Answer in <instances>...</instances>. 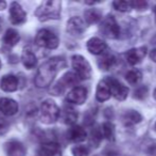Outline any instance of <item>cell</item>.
Returning a JSON list of instances; mask_svg holds the SVG:
<instances>
[{
    "label": "cell",
    "instance_id": "obj_6",
    "mask_svg": "<svg viewBox=\"0 0 156 156\" xmlns=\"http://www.w3.org/2000/svg\"><path fill=\"white\" fill-rule=\"evenodd\" d=\"M100 32L108 39H117L120 36V27L113 15H108L104 18L100 26Z\"/></svg>",
    "mask_w": 156,
    "mask_h": 156
},
{
    "label": "cell",
    "instance_id": "obj_28",
    "mask_svg": "<svg viewBox=\"0 0 156 156\" xmlns=\"http://www.w3.org/2000/svg\"><path fill=\"white\" fill-rule=\"evenodd\" d=\"M113 6L119 12H129L132 10L131 1H123V0H117L113 2Z\"/></svg>",
    "mask_w": 156,
    "mask_h": 156
},
{
    "label": "cell",
    "instance_id": "obj_24",
    "mask_svg": "<svg viewBox=\"0 0 156 156\" xmlns=\"http://www.w3.org/2000/svg\"><path fill=\"white\" fill-rule=\"evenodd\" d=\"M125 79H126V81L129 85H132V86L138 85L142 79L141 71H139V70H137V69L129 70L126 73V75H125Z\"/></svg>",
    "mask_w": 156,
    "mask_h": 156
},
{
    "label": "cell",
    "instance_id": "obj_25",
    "mask_svg": "<svg viewBox=\"0 0 156 156\" xmlns=\"http://www.w3.org/2000/svg\"><path fill=\"white\" fill-rule=\"evenodd\" d=\"M80 81V78L76 75L74 73H71V72H68L65 75L63 76L62 79L60 80V82L62 83L65 88L67 87H73V86H76Z\"/></svg>",
    "mask_w": 156,
    "mask_h": 156
},
{
    "label": "cell",
    "instance_id": "obj_16",
    "mask_svg": "<svg viewBox=\"0 0 156 156\" xmlns=\"http://www.w3.org/2000/svg\"><path fill=\"white\" fill-rule=\"evenodd\" d=\"M107 48V45L103 40L99 38H91L87 42V49L93 55H100L104 52Z\"/></svg>",
    "mask_w": 156,
    "mask_h": 156
},
{
    "label": "cell",
    "instance_id": "obj_19",
    "mask_svg": "<svg viewBox=\"0 0 156 156\" xmlns=\"http://www.w3.org/2000/svg\"><path fill=\"white\" fill-rule=\"evenodd\" d=\"M142 116L136 110H127L121 116V121L125 126H133L141 122Z\"/></svg>",
    "mask_w": 156,
    "mask_h": 156
},
{
    "label": "cell",
    "instance_id": "obj_17",
    "mask_svg": "<svg viewBox=\"0 0 156 156\" xmlns=\"http://www.w3.org/2000/svg\"><path fill=\"white\" fill-rule=\"evenodd\" d=\"M111 89H109V85L107 82L106 78L101 80L98 83L97 87V92H96V97L99 102H105L111 97Z\"/></svg>",
    "mask_w": 156,
    "mask_h": 156
},
{
    "label": "cell",
    "instance_id": "obj_35",
    "mask_svg": "<svg viewBox=\"0 0 156 156\" xmlns=\"http://www.w3.org/2000/svg\"><path fill=\"white\" fill-rule=\"evenodd\" d=\"M150 58L156 62V48H154V49H152L150 51Z\"/></svg>",
    "mask_w": 156,
    "mask_h": 156
},
{
    "label": "cell",
    "instance_id": "obj_1",
    "mask_svg": "<svg viewBox=\"0 0 156 156\" xmlns=\"http://www.w3.org/2000/svg\"><path fill=\"white\" fill-rule=\"evenodd\" d=\"M66 65L63 57H53L41 65L35 76L34 83L37 88H46L50 86L58 72Z\"/></svg>",
    "mask_w": 156,
    "mask_h": 156
},
{
    "label": "cell",
    "instance_id": "obj_8",
    "mask_svg": "<svg viewBox=\"0 0 156 156\" xmlns=\"http://www.w3.org/2000/svg\"><path fill=\"white\" fill-rule=\"evenodd\" d=\"M27 19V14L18 2H12L10 6V21L14 25L23 24Z\"/></svg>",
    "mask_w": 156,
    "mask_h": 156
},
{
    "label": "cell",
    "instance_id": "obj_21",
    "mask_svg": "<svg viewBox=\"0 0 156 156\" xmlns=\"http://www.w3.org/2000/svg\"><path fill=\"white\" fill-rule=\"evenodd\" d=\"M116 63H117V58L111 52L103 55L98 61L99 67L101 70H103V71H108V70L113 69L116 65Z\"/></svg>",
    "mask_w": 156,
    "mask_h": 156
},
{
    "label": "cell",
    "instance_id": "obj_10",
    "mask_svg": "<svg viewBox=\"0 0 156 156\" xmlns=\"http://www.w3.org/2000/svg\"><path fill=\"white\" fill-rule=\"evenodd\" d=\"M85 29H86V26L85 23L81 17L74 16L68 21L67 23V31L69 34L73 36H79L81 34L84 33Z\"/></svg>",
    "mask_w": 156,
    "mask_h": 156
},
{
    "label": "cell",
    "instance_id": "obj_38",
    "mask_svg": "<svg viewBox=\"0 0 156 156\" xmlns=\"http://www.w3.org/2000/svg\"><path fill=\"white\" fill-rule=\"evenodd\" d=\"M153 95H154V98L156 100V88L154 89V92H153Z\"/></svg>",
    "mask_w": 156,
    "mask_h": 156
},
{
    "label": "cell",
    "instance_id": "obj_36",
    "mask_svg": "<svg viewBox=\"0 0 156 156\" xmlns=\"http://www.w3.org/2000/svg\"><path fill=\"white\" fill-rule=\"evenodd\" d=\"M6 6V3L4 1H0V10H4Z\"/></svg>",
    "mask_w": 156,
    "mask_h": 156
},
{
    "label": "cell",
    "instance_id": "obj_27",
    "mask_svg": "<svg viewBox=\"0 0 156 156\" xmlns=\"http://www.w3.org/2000/svg\"><path fill=\"white\" fill-rule=\"evenodd\" d=\"M84 16L87 24H96L101 19V12L96 9H89L85 11Z\"/></svg>",
    "mask_w": 156,
    "mask_h": 156
},
{
    "label": "cell",
    "instance_id": "obj_31",
    "mask_svg": "<svg viewBox=\"0 0 156 156\" xmlns=\"http://www.w3.org/2000/svg\"><path fill=\"white\" fill-rule=\"evenodd\" d=\"M71 152L73 156H88L89 149L85 146H76L74 148H72Z\"/></svg>",
    "mask_w": 156,
    "mask_h": 156
},
{
    "label": "cell",
    "instance_id": "obj_4",
    "mask_svg": "<svg viewBox=\"0 0 156 156\" xmlns=\"http://www.w3.org/2000/svg\"><path fill=\"white\" fill-rule=\"evenodd\" d=\"M35 43L39 47L48 48V49H55L58 46V38L54 32L49 29H41L37 32Z\"/></svg>",
    "mask_w": 156,
    "mask_h": 156
},
{
    "label": "cell",
    "instance_id": "obj_20",
    "mask_svg": "<svg viewBox=\"0 0 156 156\" xmlns=\"http://www.w3.org/2000/svg\"><path fill=\"white\" fill-rule=\"evenodd\" d=\"M21 61H23V64L25 65V67L28 70L34 69L37 64L36 56H35L34 52H33L31 49H29V48H25V49L23 50Z\"/></svg>",
    "mask_w": 156,
    "mask_h": 156
},
{
    "label": "cell",
    "instance_id": "obj_18",
    "mask_svg": "<svg viewBox=\"0 0 156 156\" xmlns=\"http://www.w3.org/2000/svg\"><path fill=\"white\" fill-rule=\"evenodd\" d=\"M0 88L5 92H14L18 88V79L14 75L3 76L0 82Z\"/></svg>",
    "mask_w": 156,
    "mask_h": 156
},
{
    "label": "cell",
    "instance_id": "obj_33",
    "mask_svg": "<svg viewBox=\"0 0 156 156\" xmlns=\"http://www.w3.org/2000/svg\"><path fill=\"white\" fill-rule=\"evenodd\" d=\"M66 88L64 87L62 83L58 81L56 85H54L53 87H52L51 89V93H53V95H62L64 93V91H65Z\"/></svg>",
    "mask_w": 156,
    "mask_h": 156
},
{
    "label": "cell",
    "instance_id": "obj_23",
    "mask_svg": "<svg viewBox=\"0 0 156 156\" xmlns=\"http://www.w3.org/2000/svg\"><path fill=\"white\" fill-rule=\"evenodd\" d=\"M19 40H20V36H19V33L16 30L9 29L6 30L5 34L3 36V43L9 46H14L18 43Z\"/></svg>",
    "mask_w": 156,
    "mask_h": 156
},
{
    "label": "cell",
    "instance_id": "obj_40",
    "mask_svg": "<svg viewBox=\"0 0 156 156\" xmlns=\"http://www.w3.org/2000/svg\"><path fill=\"white\" fill-rule=\"evenodd\" d=\"M0 67H1V61H0Z\"/></svg>",
    "mask_w": 156,
    "mask_h": 156
},
{
    "label": "cell",
    "instance_id": "obj_14",
    "mask_svg": "<svg viewBox=\"0 0 156 156\" xmlns=\"http://www.w3.org/2000/svg\"><path fill=\"white\" fill-rule=\"evenodd\" d=\"M62 150L56 142H45L41 146L38 150V156H61Z\"/></svg>",
    "mask_w": 156,
    "mask_h": 156
},
{
    "label": "cell",
    "instance_id": "obj_9",
    "mask_svg": "<svg viewBox=\"0 0 156 156\" xmlns=\"http://www.w3.org/2000/svg\"><path fill=\"white\" fill-rule=\"evenodd\" d=\"M4 152L6 156H26L27 149L18 140H10L4 144Z\"/></svg>",
    "mask_w": 156,
    "mask_h": 156
},
{
    "label": "cell",
    "instance_id": "obj_13",
    "mask_svg": "<svg viewBox=\"0 0 156 156\" xmlns=\"http://www.w3.org/2000/svg\"><path fill=\"white\" fill-rule=\"evenodd\" d=\"M147 51H148V50H147V47H144V46L129 49V51L125 54L127 62L132 65H135V64H137V63L141 62L144 57H146Z\"/></svg>",
    "mask_w": 156,
    "mask_h": 156
},
{
    "label": "cell",
    "instance_id": "obj_7",
    "mask_svg": "<svg viewBox=\"0 0 156 156\" xmlns=\"http://www.w3.org/2000/svg\"><path fill=\"white\" fill-rule=\"evenodd\" d=\"M107 82L109 85V89H111V94L115 96L118 101H124L127 97L129 94V88L122 85L118 79H115L113 77H107Z\"/></svg>",
    "mask_w": 156,
    "mask_h": 156
},
{
    "label": "cell",
    "instance_id": "obj_11",
    "mask_svg": "<svg viewBox=\"0 0 156 156\" xmlns=\"http://www.w3.org/2000/svg\"><path fill=\"white\" fill-rule=\"evenodd\" d=\"M67 100L72 104L82 105L87 100V89L85 87H74L68 93Z\"/></svg>",
    "mask_w": 156,
    "mask_h": 156
},
{
    "label": "cell",
    "instance_id": "obj_32",
    "mask_svg": "<svg viewBox=\"0 0 156 156\" xmlns=\"http://www.w3.org/2000/svg\"><path fill=\"white\" fill-rule=\"evenodd\" d=\"M132 4V9H136L138 11H144L147 8H148V3L144 0H134V1H131Z\"/></svg>",
    "mask_w": 156,
    "mask_h": 156
},
{
    "label": "cell",
    "instance_id": "obj_30",
    "mask_svg": "<svg viewBox=\"0 0 156 156\" xmlns=\"http://www.w3.org/2000/svg\"><path fill=\"white\" fill-rule=\"evenodd\" d=\"M101 139H102V133H101V128L99 127H94L91 131L90 134V143L94 146H98L100 143Z\"/></svg>",
    "mask_w": 156,
    "mask_h": 156
},
{
    "label": "cell",
    "instance_id": "obj_37",
    "mask_svg": "<svg viewBox=\"0 0 156 156\" xmlns=\"http://www.w3.org/2000/svg\"><path fill=\"white\" fill-rule=\"evenodd\" d=\"M153 12H154V16H155V24H156V6H154V8H153Z\"/></svg>",
    "mask_w": 156,
    "mask_h": 156
},
{
    "label": "cell",
    "instance_id": "obj_34",
    "mask_svg": "<svg viewBox=\"0 0 156 156\" xmlns=\"http://www.w3.org/2000/svg\"><path fill=\"white\" fill-rule=\"evenodd\" d=\"M9 129V124L6 121L2 120V119H0V135H3V134H5L6 131H8Z\"/></svg>",
    "mask_w": 156,
    "mask_h": 156
},
{
    "label": "cell",
    "instance_id": "obj_5",
    "mask_svg": "<svg viewBox=\"0 0 156 156\" xmlns=\"http://www.w3.org/2000/svg\"><path fill=\"white\" fill-rule=\"evenodd\" d=\"M72 67L76 71V75L80 79H88L91 76V67L88 61L80 55H74L71 58Z\"/></svg>",
    "mask_w": 156,
    "mask_h": 156
},
{
    "label": "cell",
    "instance_id": "obj_3",
    "mask_svg": "<svg viewBox=\"0 0 156 156\" xmlns=\"http://www.w3.org/2000/svg\"><path fill=\"white\" fill-rule=\"evenodd\" d=\"M61 111L55 102L52 100H46L41 106V121L45 124H52L58 119Z\"/></svg>",
    "mask_w": 156,
    "mask_h": 156
},
{
    "label": "cell",
    "instance_id": "obj_29",
    "mask_svg": "<svg viewBox=\"0 0 156 156\" xmlns=\"http://www.w3.org/2000/svg\"><path fill=\"white\" fill-rule=\"evenodd\" d=\"M148 94H149L148 87H146V86H140V87H138L137 89L134 91L133 96H134V98H136V100H138V101H144L148 97Z\"/></svg>",
    "mask_w": 156,
    "mask_h": 156
},
{
    "label": "cell",
    "instance_id": "obj_15",
    "mask_svg": "<svg viewBox=\"0 0 156 156\" xmlns=\"http://www.w3.org/2000/svg\"><path fill=\"white\" fill-rule=\"evenodd\" d=\"M86 131L79 125H73L67 131V138L72 142H82L86 139Z\"/></svg>",
    "mask_w": 156,
    "mask_h": 156
},
{
    "label": "cell",
    "instance_id": "obj_26",
    "mask_svg": "<svg viewBox=\"0 0 156 156\" xmlns=\"http://www.w3.org/2000/svg\"><path fill=\"white\" fill-rule=\"evenodd\" d=\"M101 133H102V137H105L109 141H113L115 139V127L111 122L103 123Z\"/></svg>",
    "mask_w": 156,
    "mask_h": 156
},
{
    "label": "cell",
    "instance_id": "obj_2",
    "mask_svg": "<svg viewBox=\"0 0 156 156\" xmlns=\"http://www.w3.org/2000/svg\"><path fill=\"white\" fill-rule=\"evenodd\" d=\"M62 3L58 0H47L41 3L35 11V16L41 21H47L50 19H58L62 10Z\"/></svg>",
    "mask_w": 156,
    "mask_h": 156
},
{
    "label": "cell",
    "instance_id": "obj_39",
    "mask_svg": "<svg viewBox=\"0 0 156 156\" xmlns=\"http://www.w3.org/2000/svg\"><path fill=\"white\" fill-rule=\"evenodd\" d=\"M154 128H155V131H156V123H155V126H154Z\"/></svg>",
    "mask_w": 156,
    "mask_h": 156
},
{
    "label": "cell",
    "instance_id": "obj_22",
    "mask_svg": "<svg viewBox=\"0 0 156 156\" xmlns=\"http://www.w3.org/2000/svg\"><path fill=\"white\" fill-rule=\"evenodd\" d=\"M78 117H79V113L74 110L73 108L71 107H65L63 110V113H62V119H63V122L65 124H68V125H71L78 120Z\"/></svg>",
    "mask_w": 156,
    "mask_h": 156
},
{
    "label": "cell",
    "instance_id": "obj_12",
    "mask_svg": "<svg viewBox=\"0 0 156 156\" xmlns=\"http://www.w3.org/2000/svg\"><path fill=\"white\" fill-rule=\"evenodd\" d=\"M19 106L16 101L12 98H0V113L4 116H14L18 112Z\"/></svg>",
    "mask_w": 156,
    "mask_h": 156
}]
</instances>
